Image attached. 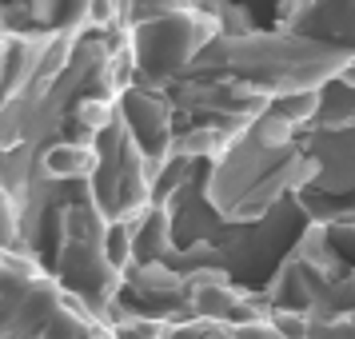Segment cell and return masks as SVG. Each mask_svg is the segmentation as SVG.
I'll return each mask as SVG.
<instances>
[{
  "instance_id": "cell-2",
  "label": "cell",
  "mask_w": 355,
  "mask_h": 339,
  "mask_svg": "<svg viewBox=\"0 0 355 339\" xmlns=\"http://www.w3.org/2000/svg\"><path fill=\"white\" fill-rule=\"evenodd\" d=\"M116 116L124 120V132H128V140L140 152H144L152 168L168 156V148H172V124H168V108H164V100H156L152 92L144 88H124L120 92V104H116Z\"/></svg>"
},
{
  "instance_id": "cell-4",
  "label": "cell",
  "mask_w": 355,
  "mask_h": 339,
  "mask_svg": "<svg viewBox=\"0 0 355 339\" xmlns=\"http://www.w3.org/2000/svg\"><path fill=\"white\" fill-rule=\"evenodd\" d=\"M36 339H96V320L56 307V311L49 315V323L40 327V336Z\"/></svg>"
},
{
  "instance_id": "cell-5",
  "label": "cell",
  "mask_w": 355,
  "mask_h": 339,
  "mask_svg": "<svg viewBox=\"0 0 355 339\" xmlns=\"http://www.w3.org/2000/svg\"><path fill=\"white\" fill-rule=\"evenodd\" d=\"M327 252L339 259H352L355 268V224H327Z\"/></svg>"
},
{
  "instance_id": "cell-3",
  "label": "cell",
  "mask_w": 355,
  "mask_h": 339,
  "mask_svg": "<svg viewBox=\"0 0 355 339\" xmlns=\"http://www.w3.org/2000/svg\"><path fill=\"white\" fill-rule=\"evenodd\" d=\"M100 168V148L84 140H60L40 152V172L56 180H92Z\"/></svg>"
},
{
  "instance_id": "cell-1",
  "label": "cell",
  "mask_w": 355,
  "mask_h": 339,
  "mask_svg": "<svg viewBox=\"0 0 355 339\" xmlns=\"http://www.w3.org/2000/svg\"><path fill=\"white\" fill-rule=\"evenodd\" d=\"M211 36H216V24H211V20L172 4V8H164V12L140 20V24L132 28L128 56L144 76L168 80V76H176L180 68L208 44Z\"/></svg>"
}]
</instances>
